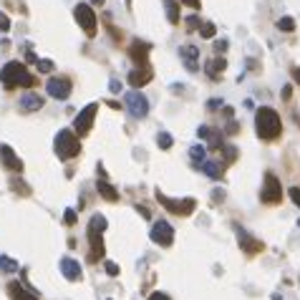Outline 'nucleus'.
<instances>
[{
  "label": "nucleus",
  "mask_w": 300,
  "mask_h": 300,
  "mask_svg": "<svg viewBox=\"0 0 300 300\" xmlns=\"http://www.w3.org/2000/svg\"><path fill=\"white\" fill-rule=\"evenodd\" d=\"M255 131L263 142H272L280 136L283 131V121H280V114L270 109V106H260L255 111Z\"/></svg>",
  "instance_id": "obj_1"
},
{
  "label": "nucleus",
  "mask_w": 300,
  "mask_h": 300,
  "mask_svg": "<svg viewBox=\"0 0 300 300\" xmlns=\"http://www.w3.org/2000/svg\"><path fill=\"white\" fill-rule=\"evenodd\" d=\"M0 81H3L5 89H15V86H26V89H30V86L35 84V78L28 73V68H26L23 63H18V61H10V63L3 66V71H0Z\"/></svg>",
  "instance_id": "obj_2"
},
{
  "label": "nucleus",
  "mask_w": 300,
  "mask_h": 300,
  "mask_svg": "<svg viewBox=\"0 0 300 300\" xmlns=\"http://www.w3.org/2000/svg\"><path fill=\"white\" fill-rule=\"evenodd\" d=\"M78 151H81V144H78L76 131H71V129L58 131V136H56V154H58V159H63V162L73 159Z\"/></svg>",
  "instance_id": "obj_3"
},
{
  "label": "nucleus",
  "mask_w": 300,
  "mask_h": 300,
  "mask_svg": "<svg viewBox=\"0 0 300 300\" xmlns=\"http://www.w3.org/2000/svg\"><path fill=\"white\" fill-rule=\"evenodd\" d=\"M124 104H126V109H129V114H131L134 119H144V116L149 114V98H147L139 89L129 91V93L124 96Z\"/></svg>",
  "instance_id": "obj_4"
},
{
  "label": "nucleus",
  "mask_w": 300,
  "mask_h": 300,
  "mask_svg": "<svg viewBox=\"0 0 300 300\" xmlns=\"http://www.w3.org/2000/svg\"><path fill=\"white\" fill-rule=\"evenodd\" d=\"M260 199H263L265 205H277V202L283 199V184H280V179H277L272 172L265 174L263 189H260Z\"/></svg>",
  "instance_id": "obj_5"
},
{
  "label": "nucleus",
  "mask_w": 300,
  "mask_h": 300,
  "mask_svg": "<svg viewBox=\"0 0 300 300\" xmlns=\"http://www.w3.org/2000/svg\"><path fill=\"white\" fill-rule=\"evenodd\" d=\"M156 199H159V202H162L169 212L182 214V217L192 214L194 207H197V199H192V197H184V199H169V197H164V192H159V189H156Z\"/></svg>",
  "instance_id": "obj_6"
},
{
  "label": "nucleus",
  "mask_w": 300,
  "mask_h": 300,
  "mask_svg": "<svg viewBox=\"0 0 300 300\" xmlns=\"http://www.w3.org/2000/svg\"><path fill=\"white\" fill-rule=\"evenodd\" d=\"M73 15H76V21H78V26L84 28V33L93 38L96 35V13L91 10V5L86 3H78L76 8H73Z\"/></svg>",
  "instance_id": "obj_7"
},
{
  "label": "nucleus",
  "mask_w": 300,
  "mask_h": 300,
  "mask_svg": "<svg viewBox=\"0 0 300 300\" xmlns=\"http://www.w3.org/2000/svg\"><path fill=\"white\" fill-rule=\"evenodd\" d=\"M149 235H151V242H156V245H162V247H169V245L174 242V230H172V225L164 222V219H159V222L151 225Z\"/></svg>",
  "instance_id": "obj_8"
},
{
  "label": "nucleus",
  "mask_w": 300,
  "mask_h": 300,
  "mask_svg": "<svg viewBox=\"0 0 300 300\" xmlns=\"http://www.w3.org/2000/svg\"><path fill=\"white\" fill-rule=\"evenodd\" d=\"M96 111H98V104H89L78 116L73 121V126H76V134L78 136H84V134H89L91 126H93V116H96Z\"/></svg>",
  "instance_id": "obj_9"
},
{
  "label": "nucleus",
  "mask_w": 300,
  "mask_h": 300,
  "mask_svg": "<svg viewBox=\"0 0 300 300\" xmlns=\"http://www.w3.org/2000/svg\"><path fill=\"white\" fill-rule=\"evenodd\" d=\"M46 91H48V96H53L58 101H66L71 96V81L68 78H51L46 84Z\"/></svg>",
  "instance_id": "obj_10"
},
{
  "label": "nucleus",
  "mask_w": 300,
  "mask_h": 300,
  "mask_svg": "<svg viewBox=\"0 0 300 300\" xmlns=\"http://www.w3.org/2000/svg\"><path fill=\"white\" fill-rule=\"evenodd\" d=\"M43 104H46V101H43V96H41L38 91H26V93L21 96V104H18V106H21L23 114H30V111L43 109Z\"/></svg>",
  "instance_id": "obj_11"
},
{
  "label": "nucleus",
  "mask_w": 300,
  "mask_h": 300,
  "mask_svg": "<svg viewBox=\"0 0 300 300\" xmlns=\"http://www.w3.org/2000/svg\"><path fill=\"white\" fill-rule=\"evenodd\" d=\"M58 268H61V272H63V277H66V280H71V283L81 280V265H78L73 257H61Z\"/></svg>",
  "instance_id": "obj_12"
},
{
  "label": "nucleus",
  "mask_w": 300,
  "mask_h": 300,
  "mask_svg": "<svg viewBox=\"0 0 300 300\" xmlns=\"http://www.w3.org/2000/svg\"><path fill=\"white\" fill-rule=\"evenodd\" d=\"M151 68L149 66H139V68H134L131 73H129V84L134 86V89H142V86H147L151 81Z\"/></svg>",
  "instance_id": "obj_13"
},
{
  "label": "nucleus",
  "mask_w": 300,
  "mask_h": 300,
  "mask_svg": "<svg viewBox=\"0 0 300 300\" xmlns=\"http://www.w3.org/2000/svg\"><path fill=\"white\" fill-rule=\"evenodd\" d=\"M149 51L151 46L149 43H144V41H136L131 48H129V56L134 63H139V66H147V61H149Z\"/></svg>",
  "instance_id": "obj_14"
},
{
  "label": "nucleus",
  "mask_w": 300,
  "mask_h": 300,
  "mask_svg": "<svg viewBox=\"0 0 300 300\" xmlns=\"http://www.w3.org/2000/svg\"><path fill=\"white\" fill-rule=\"evenodd\" d=\"M179 56L184 58V68H187V71L194 73V71L199 68V66H197V58H199V48H197V46H182Z\"/></svg>",
  "instance_id": "obj_15"
},
{
  "label": "nucleus",
  "mask_w": 300,
  "mask_h": 300,
  "mask_svg": "<svg viewBox=\"0 0 300 300\" xmlns=\"http://www.w3.org/2000/svg\"><path fill=\"white\" fill-rule=\"evenodd\" d=\"M237 242H240V247L247 252V255H255V252H260V250H263V242L255 240L252 235H247L245 230H237Z\"/></svg>",
  "instance_id": "obj_16"
},
{
  "label": "nucleus",
  "mask_w": 300,
  "mask_h": 300,
  "mask_svg": "<svg viewBox=\"0 0 300 300\" xmlns=\"http://www.w3.org/2000/svg\"><path fill=\"white\" fill-rule=\"evenodd\" d=\"M0 156H3V164H5L8 169H13V172H21V169H23V162L18 159V154L10 149L8 144L0 147Z\"/></svg>",
  "instance_id": "obj_17"
},
{
  "label": "nucleus",
  "mask_w": 300,
  "mask_h": 300,
  "mask_svg": "<svg viewBox=\"0 0 300 300\" xmlns=\"http://www.w3.org/2000/svg\"><path fill=\"white\" fill-rule=\"evenodd\" d=\"M8 293H10L13 300H38V295L30 293L23 283H10V285H8Z\"/></svg>",
  "instance_id": "obj_18"
},
{
  "label": "nucleus",
  "mask_w": 300,
  "mask_h": 300,
  "mask_svg": "<svg viewBox=\"0 0 300 300\" xmlns=\"http://www.w3.org/2000/svg\"><path fill=\"white\" fill-rule=\"evenodd\" d=\"M96 189H98V194H101L106 202H116V199H119V189H116V187H111L106 179L96 182Z\"/></svg>",
  "instance_id": "obj_19"
},
{
  "label": "nucleus",
  "mask_w": 300,
  "mask_h": 300,
  "mask_svg": "<svg viewBox=\"0 0 300 300\" xmlns=\"http://www.w3.org/2000/svg\"><path fill=\"white\" fill-rule=\"evenodd\" d=\"M89 240H91V260L104 257V240H101V232L89 230Z\"/></svg>",
  "instance_id": "obj_20"
},
{
  "label": "nucleus",
  "mask_w": 300,
  "mask_h": 300,
  "mask_svg": "<svg viewBox=\"0 0 300 300\" xmlns=\"http://www.w3.org/2000/svg\"><path fill=\"white\" fill-rule=\"evenodd\" d=\"M225 68H227V61H225V58H212V61H207V63H205V73H207L210 78H217V76H219Z\"/></svg>",
  "instance_id": "obj_21"
},
{
  "label": "nucleus",
  "mask_w": 300,
  "mask_h": 300,
  "mask_svg": "<svg viewBox=\"0 0 300 300\" xmlns=\"http://www.w3.org/2000/svg\"><path fill=\"white\" fill-rule=\"evenodd\" d=\"M164 10H167V18L172 26L179 23V0H164Z\"/></svg>",
  "instance_id": "obj_22"
},
{
  "label": "nucleus",
  "mask_w": 300,
  "mask_h": 300,
  "mask_svg": "<svg viewBox=\"0 0 300 300\" xmlns=\"http://www.w3.org/2000/svg\"><path fill=\"white\" fill-rule=\"evenodd\" d=\"M202 172L212 177V179H219L222 177V167H219V162L217 159H207V162H202Z\"/></svg>",
  "instance_id": "obj_23"
},
{
  "label": "nucleus",
  "mask_w": 300,
  "mask_h": 300,
  "mask_svg": "<svg viewBox=\"0 0 300 300\" xmlns=\"http://www.w3.org/2000/svg\"><path fill=\"white\" fill-rule=\"evenodd\" d=\"M0 270L13 275V272H18V263L13 257H8V255H0Z\"/></svg>",
  "instance_id": "obj_24"
},
{
  "label": "nucleus",
  "mask_w": 300,
  "mask_h": 300,
  "mask_svg": "<svg viewBox=\"0 0 300 300\" xmlns=\"http://www.w3.org/2000/svg\"><path fill=\"white\" fill-rule=\"evenodd\" d=\"M89 230H96V232H104V230H106V217H104V214H93V217H91Z\"/></svg>",
  "instance_id": "obj_25"
},
{
  "label": "nucleus",
  "mask_w": 300,
  "mask_h": 300,
  "mask_svg": "<svg viewBox=\"0 0 300 300\" xmlns=\"http://www.w3.org/2000/svg\"><path fill=\"white\" fill-rule=\"evenodd\" d=\"M205 154H207V151H205V147H199V144H194V147L189 149V156H192L197 164H202V162H205Z\"/></svg>",
  "instance_id": "obj_26"
},
{
  "label": "nucleus",
  "mask_w": 300,
  "mask_h": 300,
  "mask_svg": "<svg viewBox=\"0 0 300 300\" xmlns=\"http://www.w3.org/2000/svg\"><path fill=\"white\" fill-rule=\"evenodd\" d=\"M172 142H174V139H172V134H167V131L156 134V144H159L162 149H169V147H172Z\"/></svg>",
  "instance_id": "obj_27"
},
{
  "label": "nucleus",
  "mask_w": 300,
  "mask_h": 300,
  "mask_svg": "<svg viewBox=\"0 0 300 300\" xmlns=\"http://www.w3.org/2000/svg\"><path fill=\"white\" fill-rule=\"evenodd\" d=\"M277 28L285 30V33H290V30H295V21H293L290 15H285V18H280V21H277Z\"/></svg>",
  "instance_id": "obj_28"
},
{
  "label": "nucleus",
  "mask_w": 300,
  "mask_h": 300,
  "mask_svg": "<svg viewBox=\"0 0 300 300\" xmlns=\"http://www.w3.org/2000/svg\"><path fill=\"white\" fill-rule=\"evenodd\" d=\"M214 33H217L214 23H202V26H199V35H202V38H214Z\"/></svg>",
  "instance_id": "obj_29"
},
{
  "label": "nucleus",
  "mask_w": 300,
  "mask_h": 300,
  "mask_svg": "<svg viewBox=\"0 0 300 300\" xmlns=\"http://www.w3.org/2000/svg\"><path fill=\"white\" fill-rule=\"evenodd\" d=\"M10 182H13L10 187H13L15 192H21V194H30V189L26 187V184H23V179H18V177H15V179H10Z\"/></svg>",
  "instance_id": "obj_30"
},
{
  "label": "nucleus",
  "mask_w": 300,
  "mask_h": 300,
  "mask_svg": "<svg viewBox=\"0 0 300 300\" xmlns=\"http://www.w3.org/2000/svg\"><path fill=\"white\" fill-rule=\"evenodd\" d=\"M222 149H225V159H227V162H235V159H237V149H235V147L225 144Z\"/></svg>",
  "instance_id": "obj_31"
},
{
  "label": "nucleus",
  "mask_w": 300,
  "mask_h": 300,
  "mask_svg": "<svg viewBox=\"0 0 300 300\" xmlns=\"http://www.w3.org/2000/svg\"><path fill=\"white\" fill-rule=\"evenodd\" d=\"M35 66H38V71H41V73H51V71H53V63H51V61H38V63H35Z\"/></svg>",
  "instance_id": "obj_32"
},
{
  "label": "nucleus",
  "mask_w": 300,
  "mask_h": 300,
  "mask_svg": "<svg viewBox=\"0 0 300 300\" xmlns=\"http://www.w3.org/2000/svg\"><path fill=\"white\" fill-rule=\"evenodd\" d=\"M63 219H66V225H76V210L68 207V210L63 212Z\"/></svg>",
  "instance_id": "obj_33"
},
{
  "label": "nucleus",
  "mask_w": 300,
  "mask_h": 300,
  "mask_svg": "<svg viewBox=\"0 0 300 300\" xmlns=\"http://www.w3.org/2000/svg\"><path fill=\"white\" fill-rule=\"evenodd\" d=\"M10 30V18L5 13H0V33H8Z\"/></svg>",
  "instance_id": "obj_34"
},
{
  "label": "nucleus",
  "mask_w": 300,
  "mask_h": 300,
  "mask_svg": "<svg viewBox=\"0 0 300 300\" xmlns=\"http://www.w3.org/2000/svg\"><path fill=\"white\" fill-rule=\"evenodd\" d=\"M106 275L116 277V275H119V265H116V263H111V260H106Z\"/></svg>",
  "instance_id": "obj_35"
},
{
  "label": "nucleus",
  "mask_w": 300,
  "mask_h": 300,
  "mask_svg": "<svg viewBox=\"0 0 300 300\" xmlns=\"http://www.w3.org/2000/svg\"><path fill=\"white\" fill-rule=\"evenodd\" d=\"M240 131V124L237 121H230L227 126H225V134H237Z\"/></svg>",
  "instance_id": "obj_36"
},
{
  "label": "nucleus",
  "mask_w": 300,
  "mask_h": 300,
  "mask_svg": "<svg viewBox=\"0 0 300 300\" xmlns=\"http://www.w3.org/2000/svg\"><path fill=\"white\" fill-rule=\"evenodd\" d=\"M222 199H225V189H212V202H217V205H219Z\"/></svg>",
  "instance_id": "obj_37"
},
{
  "label": "nucleus",
  "mask_w": 300,
  "mask_h": 300,
  "mask_svg": "<svg viewBox=\"0 0 300 300\" xmlns=\"http://www.w3.org/2000/svg\"><path fill=\"white\" fill-rule=\"evenodd\" d=\"M290 199L300 207V187H293V189H290Z\"/></svg>",
  "instance_id": "obj_38"
},
{
  "label": "nucleus",
  "mask_w": 300,
  "mask_h": 300,
  "mask_svg": "<svg viewBox=\"0 0 300 300\" xmlns=\"http://www.w3.org/2000/svg\"><path fill=\"white\" fill-rule=\"evenodd\" d=\"M214 51H217V53H225V51H227V43H225V41H214Z\"/></svg>",
  "instance_id": "obj_39"
},
{
  "label": "nucleus",
  "mask_w": 300,
  "mask_h": 300,
  "mask_svg": "<svg viewBox=\"0 0 300 300\" xmlns=\"http://www.w3.org/2000/svg\"><path fill=\"white\" fill-rule=\"evenodd\" d=\"M197 21H199V18H197V15H189V18H187V28H197Z\"/></svg>",
  "instance_id": "obj_40"
},
{
  "label": "nucleus",
  "mask_w": 300,
  "mask_h": 300,
  "mask_svg": "<svg viewBox=\"0 0 300 300\" xmlns=\"http://www.w3.org/2000/svg\"><path fill=\"white\" fill-rule=\"evenodd\" d=\"M109 89H111V93H119V91H121V81H116V78H114V81L109 84Z\"/></svg>",
  "instance_id": "obj_41"
},
{
  "label": "nucleus",
  "mask_w": 300,
  "mask_h": 300,
  "mask_svg": "<svg viewBox=\"0 0 300 300\" xmlns=\"http://www.w3.org/2000/svg\"><path fill=\"white\" fill-rule=\"evenodd\" d=\"M149 300H172L169 295H164V293H151Z\"/></svg>",
  "instance_id": "obj_42"
},
{
  "label": "nucleus",
  "mask_w": 300,
  "mask_h": 300,
  "mask_svg": "<svg viewBox=\"0 0 300 300\" xmlns=\"http://www.w3.org/2000/svg\"><path fill=\"white\" fill-rule=\"evenodd\" d=\"M222 106V98H210V109L214 111V109H219Z\"/></svg>",
  "instance_id": "obj_43"
},
{
  "label": "nucleus",
  "mask_w": 300,
  "mask_h": 300,
  "mask_svg": "<svg viewBox=\"0 0 300 300\" xmlns=\"http://www.w3.org/2000/svg\"><path fill=\"white\" fill-rule=\"evenodd\" d=\"M184 5H189V8H199V0H182Z\"/></svg>",
  "instance_id": "obj_44"
},
{
  "label": "nucleus",
  "mask_w": 300,
  "mask_h": 300,
  "mask_svg": "<svg viewBox=\"0 0 300 300\" xmlns=\"http://www.w3.org/2000/svg\"><path fill=\"white\" fill-rule=\"evenodd\" d=\"M26 58H28V63H38V58H35V53H33V51L26 53Z\"/></svg>",
  "instance_id": "obj_45"
},
{
  "label": "nucleus",
  "mask_w": 300,
  "mask_h": 300,
  "mask_svg": "<svg viewBox=\"0 0 300 300\" xmlns=\"http://www.w3.org/2000/svg\"><path fill=\"white\" fill-rule=\"evenodd\" d=\"M290 96H293V89H290V86H285V89H283V98H290Z\"/></svg>",
  "instance_id": "obj_46"
},
{
  "label": "nucleus",
  "mask_w": 300,
  "mask_h": 300,
  "mask_svg": "<svg viewBox=\"0 0 300 300\" xmlns=\"http://www.w3.org/2000/svg\"><path fill=\"white\" fill-rule=\"evenodd\" d=\"M293 78L300 84V66H295V68H293Z\"/></svg>",
  "instance_id": "obj_47"
},
{
  "label": "nucleus",
  "mask_w": 300,
  "mask_h": 300,
  "mask_svg": "<svg viewBox=\"0 0 300 300\" xmlns=\"http://www.w3.org/2000/svg\"><path fill=\"white\" fill-rule=\"evenodd\" d=\"M93 3H96V5H101V3H104V0H93Z\"/></svg>",
  "instance_id": "obj_48"
},
{
  "label": "nucleus",
  "mask_w": 300,
  "mask_h": 300,
  "mask_svg": "<svg viewBox=\"0 0 300 300\" xmlns=\"http://www.w3.org/2000/svg\"><path fill=\"white\" fill-rule=\"evenodd\" d=\"M298 225H300V219H298Z\"/></svg>",
  "instance_id": "obj_49"
}]
</instances>
